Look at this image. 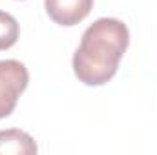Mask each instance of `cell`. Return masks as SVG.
Wrapping results in <instances>:
<instances>
[{
	"label": "cell",
	"instance_id": "6da1fadb",
	"mask_svg": "<svg viewBox=\"0 0 157 155\" xmlns=\"http://www.w3.org/2000/svg\"><path fill=\"white\" fill-rule=\"evenodd\" d=\"M130 44V31L119 18L95 20L80 39L73 55V73L86 86H102L112 80Z\"/></svg>",
	"mask_w": 157,
	"mask_h": 155
},
{
	"label": "cell",
	"instance_id": "7a4b0ae2",
	"mask_svg": "<svg viewBox=\"0 0 157 155\" xmlns=\"http://www.w3.org/2000/svg\"><path fill=\"white\" fill-rule=\"evenodd\" d=\"M29 82L28 68L13 59L0 60V119L13 113L18 97Z\"/></svg>",
	"mask_w": 157,
	"mask_h": 155
},
{
	"label": "cell",
	"instance_id": "3957f363",
	"mask_svg": "<svg viewBox=\"0 0 157 155\" xmlns=\"http://www.w3.org/2000/svg\"><path fill=\"white\" fill-rule=\"evenodd\" d=\"M44 7L55 24L75 26L90 15L93 0H44Z\"/></svg>",
	"mask_w": 157,
	"mask_h": 155
},
{
	"label": "cell",
	"instance_id": "277c9868",
	"mask_svg": "<svg viewBox=\"0 0 157 155\" xmlns=\"http://www.w3.org/2000/svg\"><path fill=\"white\" fill-rule=\"evenodd\" d=\"M39 152L33 137L22 130L0 131V155H33Z\"/></svg>",
	"mask_w": 157,
	"mask_h": 155
},
{
	"label": "cell",
	"instance_id": "5b68a950",
	"mask_svg": "<svg viewBox=\"0 0 157 155\" xmlns=\"http://www.w3.org/2000/svg\"><path fill=\"white\" fill-rule=\"evenodd\" d=\"M18 35H20V28L17 18L6 11H0V51L15 46Z\"/></svg>",
	"mask_w": 157,
	"mask_h": 155
}]
</instances>
